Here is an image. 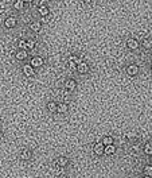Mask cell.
<instances>
[{"instance_id": "30bf717a", "label": "cell", "mask_w": 152, "mask_h": 178, "mask_svg": "<svg viewBox=\"0 0 152 178\" xmlns=\"http://www.w3.org/2000/svg\"><path fill=\"white\" fill-rule=\"evenodd\" d=\"M77 88V81L73 79H67L65 81V89L69 90V92H73L74 89Z\"/></svg>"}, {"instance_id": "4316f807", "label": "cell", "mask_w": 152, "mask_h": 178, "mask_svg": "<svg viewBox=\"0 0 152 178\" xmlns=\"http://www.w3.org/2000/svg\"><path fill=\"white\" fill-rule=\"evenodd\" d=\"M50 15H49V16H43V18H41V23H49V22H50Z\"/></svg>"}, {"instance_id": "cb8c5ba5", "label": "cell", "mask_w": 152, "mask_h": 178, "mask_svg": "<svg viewBox=\"0 0 152 178\" xmlns=\"http://www.w3.org/2000/svg\"><path fill=\"white\" fill-rule=\"evenodd\" d=\"M26 45H27V49L29 50H34L36 47V42L34 39H29V40H26Z\"/></svg>"}, {"instance_id": "4fadbf2b", "label": "cell", "mask_w": 152, "mask_h": 178, "mask_svg": "<svg viewBox=\"0 0 152 178\" xmlns=\"http://www.w3.org/2000/svg\"><path fill=\"white\" fill-rule=\"evenodd\" d=\"M38 12H39V15H41V18L49 16V15H50V10H49L47 5H39V7H38Z\"/></svg>"}, {"instance_id": "52a82bcc", "label": "cell", "mask_w": 152, "mask_h": 178, "mask_svg": "<svg viewBox=\"0 0 152 178\" xmlns=\"http://www.w3.org/2000/svg\"><path fill=\"white\" fill-rule=\"evenodd\" d=\"M104 148H105V146L102 145L101 142H97V143H94V145H93V152H94L97 157L104 155Z\"/></svg>"}, {"instance_id": "484cf974", "label": "cell", "mask_w": 152, "mask_h": 178, "mask_svg": "<svg viewBox=\"0 0 152 178\" xmlns=\"http://www.w3.org/2000/svg\"><path fill=\"white\" fill-rule=\"evenodd\" d=\"M129 151H131L132 155H137V152H139V146H133V147L129 150Z\"/></svg>"}, {"instance_id": "9a60e30c", "label": "cell", "mask_w": 152, "mask_h": 178, "mask_svg": "<svg viewBox=\"0 0 152 178\" xmlns=\"http://www.w3.org/2000/svg\"><path fill=\"white\" fill-rule=\"evenodd\" d=\"M114 152H116V147H114V145H108V146H105V148H104V155H113Z\"/></svg>"}, {"instance_id": "83f0119b", "label": "cell", "mask_w": 152, "mask_h": 178, "mask_svg": "<svg viewBox=\"0 0 152 178\" xmlns=\"http://www.w3.org/2000/svg\"><path fill=\"white\" fill-rule=\"evenodd\" d=\"M67 66H69L70 69H76V68H77V64H74V62L67 61Z\"/></svg>"}, {"instance_id": "8992f818", "label": "cell", "mask_w": 152, "mask_h": 178, "mask_svg": "<svg viewBox=\"0 0 152 178\" xmlns=\"http://www.w3.org/2000/svg\"><path fill=\"white\" fill-rule=\"evenodd\" d=\"M19 158H20V161H31V158H32V151H31L30 148H23L19 154Z\"/></svg>"}, {"instance_id": "8fae6325", "label": "cell", "mask_w": 152, "mask_h": 178, "mask_svg": "<svg viewBox=\"0 0 152 178\" xmlns=\"http://www.w3.org/2000/svg\"><path fill=\"white\" fill-rule=\"evenodd\" d=\"M55 165H57L58 167H66L67 165H69V158L67 157H58L57 159H55Z\"/></svg>"}, {"instance_id": "2e32d148", "label": "cell", "mask_w": 152, "mask_h": 178, "mask_svg": "<svg viewBox=\"0 0 152 178\" xmlns=\"http://www.w3.org/2000/svg\"><path fill=\"white\" fill-rule=\"evenodd\" d=\"M24 7H26V2H23V0H16V2H14V8L18 11H22L24 10Z\"/></svg>"}, {"instance_id": "ba28073f", "label": "cell", "mask_w": 152, "mask_h": 178, "mask_svg": "<svg viewBox=\"0 0 152 178\" xmlns=\"http://www.w3.org/2000/svg\"><path fill=\"white\" fill-rule=\"evenodd\" d=\"M15 58H16V61H20V62H24L27 58H29V53H27V50H18L16 53H15Z\"/></svg>"}, {"instance_id": "e0dca14e", "label": "cell", "mask_w": 152, "mask_h": 178, "mask_svg": "<svg viewBox=\"0 0 152 178\" xmlns=\"http://www.w3.org/2000/svg\"><path fill=\"white\" fill-rule=\"evenodd\" d=\"M101 143H102V145H104V146L113 145V143H114V138H113V136H110V135H105L104 138H102Z\"/></svg>"}, {"instance_id": "ffe728a7", "label": "cell", "mask_w": 152, "mask_h": 178, "mask_svg": "<svg viewBox=\"0 0 152 178\" xmlns=\"http://www.w3.org/2000/svg\"><path fill=\"white\" fill-rule=\"evenodd\" d=\"M67 61L74 62V64H77V65H78L79 62H82V59H81V57H79V55H77V54H71L70 57H69V59H67Z\"/></svg>"}, {"instance_id": "9c48e42d", "label": "cell", "mask_w": 152, "mask_h": 178, "mask_svg": "<svg viewBox=\"0 0 152 178\" xmlns=\"http://www.w3.org/2000/svg\"><path fill=\"white\" fill-rule=\"evenodd\" d=\"M22 72H23V74L26 77H34V76H35V69H34V68H31L30 64L24 65V66L22 68Z\"/></svg>"}, {"instance_id": "3957f363", "label": "cell", "mask_w": 152, "mask_h": 178, "mask_svg": "<svg viewBox=\"0 0 152 178\" xmlns=\"http://www.w3.org/2000/svg\"><path fill=\"white\" fill-rule=\"evenodd\" d=\"M18 26V19L15 16H8V18H5V20H4V27L7 30H12V29H15V27Z\"/></svg>"}, {"instance_id": "6da1fadb", "label": "cell", "mask_w": 152, "mask_h": 178, "mask_svg": "<svg viewBox=\"0 0 152 178\" xmlns=\"http://www.w3.org/2000/svg\"><path fill=\"white\" fill-rule=\"evenodd\" d=\"M43 65H45V59H43V57H41V55H35V57H32L30 61V66L34 68V69L42 68Z\"/></svg>"}, {"instance_id": "ac0fdd59", "label": "cell", "mask_w": 152, "mask_h": 178, "mask_svg": "<svg viewBox=\"0 0 152 178\" xmlns=\"http://www.w3.org/2000/svg\"><path fill=\"white\" fill-rule=\"evenodd\" d=\"M140 46L143 49H145V50H151V46H152V40L151 38H147V39H144L143 42L140 43Z\"/></svg>"}, {"instance_id": "603a6c76", "label": "cell", "mask_w": 152, "mask_h": 178, "mask_svg": "<svg viewBox=\"0 0 152 178\" xmlns=\"http://www.w3.org/2000/svg\"><path fill=\"white\" fill-rule=\"evenodd\" d=\"M143 174H144V177H152V166L151 165H147V166L144 167Z\"/></svg>"}, {"instance_id": "d4e9b609", "label": "cell", "mask_w": 152, "mask_h": 178, "mask_svg": "<svg viewBox=\"0 0 152 178\" xmlns=\"http://www.w3.org/2000/svg\"><path fill=\"white\" fill-rule=\"evenodd\" d=\"M18 46H19L20 50H27V45H26V40L24 39H20L19 42H18Z\"/></svg>"}, {"instance_id": "7a4b0ae2", "label": "cell", "mask_w": 152, "mask_h": 178, "mask_svg": "<svg viewBox=\"0 0 152 178\" xmlns=\"http://www.w3.org/2000/svg\"><path fill=\"white\" fill-rule=\"evenodd\" d=\"M139 72H140V68H139V65H136V64H131L125 68V73L128 74L129 77H136L139 74Z\"/></svg>"}, {"instance_id": "f1b7e54d", "label": "cell", "mask_w": 152, "mask_h": 178, "mask_svg": "<svg viewBox=\"0 0 152 178\" xmlns=\"http://www.w3.org/2000/svg\"><path fill=\"white\" fill-rule=\"evenodd\" d=\"M2 138H3V132H2V130H0V140H2Z\"/></svg>"}, {"instance_id": "5b68a950", "label": "cell", "mask_w": 152, "mask_h": 178, "mask_svg": "<svg viewBox=\"0 0 152 178\" xmlns=\"http://www.w3.org/2000/svg\"><path fill=\"white\" fill-rule=\"evenodd\" d=\"M127 47H128L129 50H132V51H135V50H137L139 47H140V43H139V40L136 38H128L125 42Z\"/></svg>"}, {"instance_id": "d6986e66", "label": "cell", "mask_w": 152, "mask_h": 178, "mask_svg": "<svg viewBox=\"0 0 152 178\" xmlns=\"http://www.w3.org/2000/svg\"><path fill=\"white\" fill-rule=\"evenodd\" d=\"M143 151H144L145 155H152V143L151 142H147L143 147Z\"/></svg>"}, {"instance_id": "5bb4252c", "label": "cell", "mask_w": 152, "mask_h": 178, "mask_svg": "<svg viewBox=\"0 0 152 178\" xmlns=\"http://www.w3.org/2000/svg\"><path fill=\"white\" fill-rule=\"evenodd\" d=\"M69 111V105L65 104V103H59V104H57V112L58 113H66V112Z\"/></svg>"}, {"instance_id": "277c9868", "label": "cell", "mask_w": 152, "mask_h": 178, "mask_svg": "<svg viewBox=\"0 0 152 178\" xmlns=\"http://www.w3.org/2000/svg\"><path fill=\"white\" fill-rule=\"evenodd\" d=\"M76 70H77V73L78 74H86V73H89V70H90V66H89V64H86V62H79L78 65H77V68H76Z\"/></svg>"}, {"instance_id": "7c38bea8", "label": "cell", "mask_w": 152, "mask_h": 178, "mask_svg": "<svg viewBox=\"0 0 152 178\" xmlns=\"http://www.w3.org/2000/svg\"><path fill=\"white\" fill-rule=\"evenodd\" d=\"M30 30L34 33H39L42 30V23L41 22H31L30 23Z\"/></svg>"}, {"instance_id": "7402d4cb", "label": "cell", "mask_w": 152, "mask_h": 178, "mask_svg": "<svg viewBox=\"0 0 152 178\" xmlns=\"http://www.w3.org/2000/svg\"><path fill=\"white\" fill-rule=\"evenodd\" d=\"M127 139H128L129 142H136V140H139V135L135 132H128L127 134Z\"/></svg>"}, {"instance_id": "44dd1931", "label": "cell", "mask_w": 152, "mask_h": 178, "mask_svg": "<svg viewBox=\"0 0 152 178\" xmlns=\"http://www.w3.org/2000/svg\"><path fill=\"white\" fill-rule=\"evenodd\" d=\"M46 108H47V111H50V112H57V103L49 101L47 105H46Z\"/></svg>"}]
</instances>
